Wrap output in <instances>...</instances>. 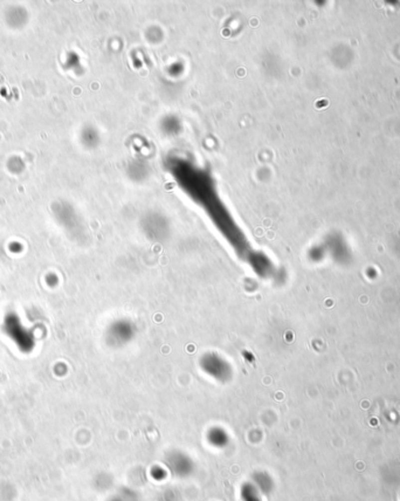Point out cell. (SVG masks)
I'll return each instance as SVG.
<instances>
[{"label":"cell","instance_id":"obj_4","mask_svg":"<svg viewBox=\"0 0 400 501\" xmlns=\"http://www.w3.org/2000/svg\"><path fill=\"white\" fill-rule=\"evenodd\" d=\"M177 459L178 460L182 459V465H184L185 463H189L190 462V460L188 458H185L184 456L182 457V455H178V457H175V456L172 457L171 460H170V464H171L170 466L174 467V470H175L176 472L179 473V475H182V473H183V475H184V473L190 471V469H191V466H190V465H191V464H186V466H183V469L181 470V465H175V464L177 463ZM178 464H181V463H178Z\"/></svg>","mask_w":400,"mask_h":501},{"label":"cell","instance_id":"obj_1","mask_svg":"<svg viewBox=\"0 0 400 501\" xmlns=\"http://www.w3.org/2000/svg\"><path fill=\"white\" fill-rule=\"evenodd\" d=\"M200 367L216 381L226 382L232 377V367L225 358L215 353H207L200 361Z\"/></svg>","mask_w":400,"mask_h":501},{"label":"cell","instance_id":"obj_3","mask_svg":"<svg viewBox=\"0 0 400 501\" xmlns=\"http://www.w3.org/2000/svg\"><path fill=\"white\" fill-rule=\"evenodd\" d=\"M208 441L216 448H223L228 442V436L223 430L216 428L211 430V432L208 433Z\"/></svg>","mask_w":400,"mask_h":501},{"label":"cell","instance_id":"obj_5","mask_svg":"<svg viewBox=\"0 0 400 501\" xmlns=\"http://www.w3.org/2000/svg\"><path fill=\"white\" fill-rule=\"evenodd\" d=\"M242 498L243 501H261L257 494L256 487L253 486H245L242 490Z\"/></svg>","mask_w":400,"mask_h":501},{"label":"cell","instance_id":"obj_2","mask_svg":"<svg viewBox=\"0 0 400 501\" xmlns=\"http://www.w3.org/2000/svg\"><path fill=\"white\" fill-rule=\"evenodd\" d=\"M110 329L111 340H114L117 346L121 347L129 343L136 335V328L134 323L127 319L117 320Z\"/></svg>","mask_w":400,"mask_h":501}]
</instances>
